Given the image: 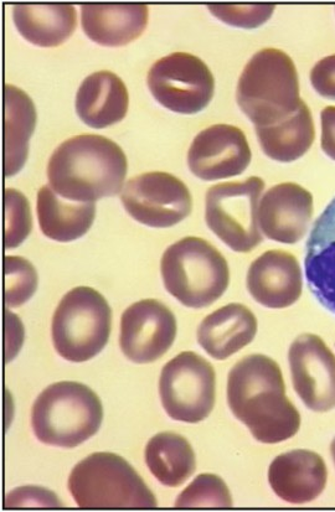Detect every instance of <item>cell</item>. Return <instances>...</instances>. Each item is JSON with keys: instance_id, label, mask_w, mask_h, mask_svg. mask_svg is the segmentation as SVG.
Wrapping results in <instances>:
<instances>
[{"instance_id": "6da1fadb", "label": "cell", "mask_w": 335, "mask_h": 512, "mask_svg": "<svg viewBox=\"0 0 335 512\" xmlns=\"http://www.w3.org/2000/svg\"><path fill=\"white\" fill-rule=\"evenodd\" d=\"M228 403L261 443L285 442L300 431L301 416L288 400L280 366L266 355L246 356L230 370Z\"/></svg>"}, {"instance_id": "7a4b0ae2", "label": "cell", "mask_w": 335, "mask_h": 512, "mask_svg": "<svg viewBox=\"0 0 335 512\" xmlns=\"http://www.w3.org/2000/svg\"><path fill=\"white\" fill-rule=\"evenodd\" d=\"M128 163L117 143L96 134L67 139L51 154L48 179L61 198L96 203L123 189Z\"/></svg>"}, {"instance_id": "3957f363", "label": "cell", "mask_w": 335, "mask_h": 512, "mask_svg": "<svg viewBox=\"0 0 335 512\" xmlns=\"http://www.w3.org/2000/svg\"><path fill=\"white\" fill-rule=\"evenodd\" d=\"M236 96L256 128L286 120L303 102L295 62L281 50L262 49L242 71Z\"/></svg>"}, {"instance_id": "277c9868", "label": "cell", "mask_w": 335, "mask_h": 512, "mask_svg": "<svg viewBox=\"0 0 335 512\" xmlns=\"http://www.w3.org/2000/svg\"><path fill=\"white\" fill-rule=\"evenodd\" d=\"M103 407L89 386L61 381L40 393L32 410L35 437L46 446L75 448L101 427Z\"/></svg>"}, {"instance_id": "5b68a950", "label": "cell", "mask_w": 335, "mask_h": 512, "mask_svg": "<svg viewBox=\"0 0 335 512\" xmlns=\"http://www.w3.org/2000/svg\"><path fill=\"white\" fill-rule=\"evenodd\" d=\"M161 273L168 293L193 309L214 304L223 297L230 283L228 262L218 248L193 236L167 248Z\"/></svg>"}, {"instance_id": "8992f818", "label": "cell", "mask_w": 335, "mask_h": 512, "mask_svg": "<svg viewBox=\"0 0 335 512\" xmlns=\"http://www.w3.org/2000/svg\"><path fill=\"white\" fill-rule=\"evenodd\" d=\"M69 490L82 509H149L158 505L132 465L113 453H94L76 464Z\"/></svg>"}, {"instance_id": "52a82bcc", "label": "cell", "mask_w": 335, "mask_h": 512, "mask_svg": "<svg viewBox=\"0 0 335 512\" xmlns=\"http://www.w3.org/2000/svg\"><path fill=\"white\" fill-rule=\"evenodd\" d=\"M112 310L105 297L90 287L66 293L56 308L51 336L56 353L71 362L99 355L111 335Z\"/></svg>"}, {"instance_id": "ba28073f", "label": "cell", "mask_w": 335, "mask_h": 512, "mask_svg": "<svg viewBox=\"0 0 335 512\" xmlns=\"http://www.w3.org/2000/svg\"><path fill=\"white\" fill-rule=\"evenodd\" d=\"M264 190L265 181L251 177L211 186L206 193V225L231 250L251 252L264 241L259 225Z\"/></svg>"}, {"instance_id": "9c48e42d", "label": "cell", "mask_w": 335, "mask_h": 512, "mask_svg": "<svg viewBox=\"0 0 335 512\" xmlns=\"http://www.w3.org/2000/svg\"><path fill=\"white\" fill-rule=\"evenodd\" d=\"M159 396L172 420L192 424L206 420L215 406L213 365L194 351H183L164 365Z\"/></svg>"}, {"instance_id": "30bf717a", "label": "cell", "mask_w": 335, "mask_h": 512, "mask_svg": "<svg viewBox=\"0 0 335 512\" xmlns=\"http://www.w3.org/2000/svg\"><path fill=\"white\" fill-rule=\"evenodd\" d=\"M147 84L163 107L180 115L205 110L215 92L214 76L208 65L188 53H173L154 62Z\"/></svg>"}, {"instance_id": "8fae6325", "label": "cell", "mask_w": 335, "mask_h": 512, "mask_svg": "<svg viewBox=\"0 0 335 512\" xmlns=\"http://www.w3.org/2000/svg\"><path fill=\"white\" fill-rule=\"evenodd\" d=\"M121 201L134 220L154 229L178 225L193 209L188 186L174 175L163 172L132 178L123 186Z\"/></svg>"}, {"instance_id": "7c38bea8", "label": "cell", "mask_w": 335, "mask_h": 512, "mask_svg": "<svg viewBox=\"0 0 335 512\" xmlns=\"http://www.w3.org/2000/svg\"><path fill=\"white\" fill-rule=\"evenodd\" d=\"M177 319L167 305L144 299L128 307L121 318L120 346L134 364H151L172 348Z\"/></svg>"}, {"instance_id": "4fadbf2b", "label": "cell", "mask_w": 335, "mask_h": 512, "mask_svg": "<svg viewBox=\"0 0 335 512\" xmlns=\"http://www.w3.org/2000/svg\"><path fill=\"white\" fill-rule=\"evenodd\" d=\"M293 389L314 412L335 408V355L314 334H303L288 351Z\"/></svg>"}, {"instance_id": "5bb4252c", "label": "cell", "mask_w": 335, "mask_h": 512, "mask_svg": "<svg viewBox=\"0 0 335 512\" xmlns=\"http://www.w3.org/2000/svg\"><path fill=\"white\" fill-rule=\"evenodd\" d=\"M252 153L245 133L230 124H215L194 138L188 153L190 172L205 181L234 178L245 172Z\"/></svg>"}, {"instance_id": "9a60e30c", "label": "cell", "mask_w": 335, "mask_h": 512, "mask_svg": "<svg viewBox=\"0 0 335 512\" xmlns=\"http://www.w3.org/2000/svg\"><path fill=\"white\" fill-rule=\"evenodd\" d=\"M313 216V196L295 183L272 186L259 205V225L268 240L295 245L306 236Z\"/></svg>"}, {"instance_id": "2e32d148", "label": "cell", "mask_w": 335, "mask_h": 512, "mask_svg": "<svg viewBox=\"0 0 335 512\" xmlns=\"http://www.w3.org/2000/svg\"><path fill=\"white\" fill-rule=\"evenodd\" d=\"M247 289L251 297L266 308L291 307L302 296L300 263L290 252L272 250L262 253L247 272Z\"/></svg>"}, {"instance_id": "e0dca14e", "label": "cell", "mask_w": 335, "mask_h": 512, "mask_svg": "<svg viewBox=\"0 0 335 512\" xmlns=\"http://www.w3.org/2000/svg\"><path fill=\"white\" fill-rule=\"evenodd\" d=\"M327 465L321 455L297 449L278 455L268 469V482L288 504L312 503L326 489Z\"/></svg>"}, {"instance_id": "ac0fdd59", "label": "cell", "mask_w": 335, "mask_h": 512, "mask_svg": "<svg viewBox=\"0 0 335 512\" xmlns=\"http://www.w3.org/2000/svg\"><path fill=\"white\" fill-rule=\"evenodd\" d=\"M304 268L314 298L335 315V198L313 224Z\"/></svg>"}, {"instance_id": "d6986e66", "label": "cell", "mask_w": 335, "mask_h": 512, "mask_svg": "<svg viewBox=\"0 0 335 512\" xmlns=\"http://www.w3.org/2000/svg\"><path fill=\"white\" fill-rule=\"evenodd\" d=\"M146 4H84L81 25L94 43L118 48L132 43L148 24Z\"/></svg>"}, {"instance_id": "ffe728a7", "label": "cell", "mask_w": 335, "mask_h": 512, "mask_svg": "<svg viewBox=\"0 0 335 512\" xmlns=\"http://www.w3.org/2000/svg\"><path fill=\"white\" fill-rule=\"evenodd\" d=\"M257 319L244 304L231 303L201 322L198 343L215 360H226L255 339Z\"/></svg>"}, {"instance_id": "44dd1931", "label": "cell", "mask_w": 335, "mask_h": 512, "mask_svg": "<svg viewBox=\"0 0 335 512\" xmlns=\"http://www.w3.org/2000/svg\"><path fill=\"white\" fill-rule=\"evenodd\" d=\"M130 105L127 87L110 71L87 76L76 95V113L87 126L103 129L126 117Z\"/></svg>"}, {"instance_id": "7402d4cb", "label": "cell", "mask_w": 335, "mask_h": 512, "mask_svg": "<svg viewBox=\"0 0 335 512\" xmlns=\"http://www.w3.org/2000/svg\"><path fill=\"white\" fill-rule=\"evenodd\" d=\"M13 20L29 43L56 48L74 34L77 14L70 4H15Z\"/></svg>"}, {"instance_id": "603a6c76", "label": "cell", "mask_w": 335, "mask_h": 512, "mask_svg": "<svg viewBox=\"0 0 335 512\" xmlns=\"http://www.w3.org/2000/svg\"><path fill=\"white\" fill-rule=\"evenodd\" d=\"M36 212L41 232L50 240L71 242L91 229L96 216L95 203H75L61 198L50 185L39 190Z\"/></svg>"}, {"instance_id": "cb8c5ba5", "label": "cell", "mask_w": 335, "mask_h": 512, "mask_svg": "<svg viewBox=\"0 0 335 512\" xmlns=\"http://www.w3.org/2000/svg\"><path fill=\"white\" fill-rule=\"evenodd\" d=\"M36 126L32 98L13 85L4 87V175L13 177L27 163Z\"/></svg>"}, {"instance_id": "d4e9b609", "label": "cell", "mask_w": 335, "mask_h": 512, "mask_svg": "<svg viewBox=\"0 0 335 512\" xmlns=\"http://www.w3.org/2000/svg\"><path fill=\"white\" fill-rule=\"evenodd\" d=\"M256 134L267 157L281 163L302 158L316 138L312 113L304 102L291 117L273 126L257 127Z\"/></svg>"}, {"instance_id": "484cf974", "label": "cell", "mask_w": 335, "mask_h": 512, "mask_svg": "<svg viewBox=\"0 0 335 512\" xmlns=\"http://www.w3.org/2000/svg\"><path fill=\"white\" fill-rule=\"evenodd\" d=\"M144 459L159 483L178 488L192 477L197 459L192 446L184 437L174 432L154 436L146 446Z\"/></svg>"}, {"instance_id": "4316f807", "label": "cell", "mask_w": 335, "mask_h": 512, "mask_svg": "<svg viewBox=\"0 0 335 512\" xmlns=\"http://www.w3.org/2000/svg\"><path fill=\"white\" fill-rule=\"evenodd\" d=\"M38 288V273L23 257L4 258V303L9 308L22 307Z\"/></svg>"}, {"instance_id": "83f0119b", "label": "cell", "mask_w": 335, "mask_h": 512, "mask_svg": "<svg viewBox=\"0 0 335 512\" xmlns=\"http://www.w3.org/2000/svg\"><path fill=\"white\" fill-rule=\"evenodd\" d=\"M177 508H231L228 485L214 474H200L175 500Z\"/></svg>"}, {"instance_id": "f1b7e54d", "label": "cell", "mask_w": 335, "mask_h": 512, "mask_svg": "<svg viewBox=\"0 0 335 512\" xmlns=\"http://www.w3.org/2000/svg\"><path fill=\"white\" fill-rule=\"evenodd\" d=\"M4 208V246L5 250H13L23 243L32 231V212H30L27 198L14 189H5Z\"/></svg>"}, {"instance_id": "f546056e", "label": "cell", "mask_w": 335, "mask_h": 512, "mask_svg": "<svg viewBox=\"0 0 335 512\" xmlns=\"http://www.w3.org/2000/svg\"><path fill=\"white\" fill-rule=\"evenodd\" d=\"M215 18L233 27L255 29L265 24L275 12L273 4H209Z\"/></svg>"}, {"instance_id": "4dcf8cb0", "label": "cell", "mask_w": 335, "mask_h": 512, "mask_svg": "<svg viewBox=\"0 0 335 512\" xmlns=\"http://www.w3.org/2000/svg\"><path fill=\"white\" fill-rule=\"evenodd\" d=\"M27 506L58 508L61 503L53 491L36 488V486L15 489L5 498V508H27Z\"/></svg>"}, {"instance_id": "1f68e13d", "label": "cell", "mask_w": 335, "mask_h": 512, "mask_svg": "<svg viewBox=\"0 0 335 512\" xmlns=\"http://www.w3.org/2000/svg\"><path fill=\"white\" fill-rule=\"evenodd\" d=\"M311 82L319 95L335 101V55L327 56L314 65Z\"/></svg>"}, {"instance_id": "d6a6232c", "label": "cell", "mask_w": 335, "mask_h": 512, "mask_svg": "<svg viewBox=\"0 0 335 512\" xmlns=\"http://www.w3.org/2000/svg\"><path fill=\"white\" fill-rule=\"evenodd\" d=\"M323 152L335 160V106L324 108L321 113Z\"/></svg>"}, {"instance_id": "836d02e7", "label": "cell", "mask_w": 335, "mask_h": 512, "mask_svg": "<svg viewBox=\"0 0 335 512\" xmlns=\"http://www.w3.org/2000/svg\"><path fill=\"white\" fill-rule=\"evenodd\" d=\"M331 453H332L333 462L335 464V438L333 439V442H332Z\"/></svg>"}]
</instances>
